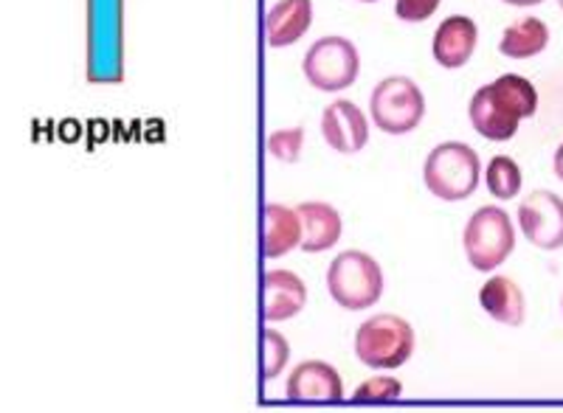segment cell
Returning a JSON list of instances; mask_svg holds the SVG:
<instances>
[{"label": "cell", "instance_id": "cell-25", "mask_svg": "<svg viewBox=\"0 0 563 413\" xmlns=\"http://www.w3.org/2000/svg\"><path fill=\"white\" fill-rule=\"evenodd\" d=\"M361 3H375V0H361Z\"/></svg>", "mask_w": 563, "mask_h": 413}, {"label": "cell", "instance_id": "cell-5", "mask_svg": "<svg viewBox=\"0 0 563 413\" xmlns=\"http://www.w3.org/2000/svg\"><path fill=\"white\" fill-rule=\"evenodd\" d=\"M415 351V330L400 315H372L355 332V357L369 369H400Z\"/></svg>", "mask_w": 563, "mask_h": 413}, {"label": "cell", "instance_id": "cell-2", "mask_svg": "<svg viewBox=\"0 0 563 413\" xmlns=\"http://www.w3.org/2000/svg\"><path fill=\"white\" fill-rule=\"evenodd\" d=\"M482 164L474 147H467L462 141H449L429 153L422 164V183L445 203H460L471 198L479 189Z\"/></svg>", "mask_w": 563, "mask_h": 413}, {"label": "cell", "instance_id": "cell-22", "mask_svg": "<svg viewBox=\"0 0 563 413\" xmlns=\"http://www.w3.org/2000/svg\"><path fill=\"white\" fill-rule=\"evenodd\" d=\"M268 149L279 160H299L301 130H282V133H274L268 141Z\"/></svg>", "mask_w": 563, "mask_h": 413}, {"label": "cell", "instance_id": "cell-17", "mask_svg": "<svg viewBox=\"0 0 563 413\" xmlns=\"http://www.w3.org/2000/svg\"><path fill=\"white\" fill-rule=\"evenodd\" d=\"M547 45H550V29H547L544 20L525 18L505 29L499 52L510 59H530L544 52Z\"/></svg>", "mask_w": 563, "mask_h": 413}, {"label": "cell", "instance_id": "cell-24", "mask_svg": "<svg viewBox=\"0 0 563 413\" xmlns=\"http://www.w3.org/2000/svg\"><path fill=\"white\" fill-rule=\"evenodd\" d=\"M555 175L563 180V144L555 149Z\"/></svg>", "mask_w": 563, "mask_h": 413}, {"label": "cell", "instance_id": "cell-1", "mask_svg": "<svg viewBox=\"0 0 563 413\" xmlns=\"http://www.w3.org/2000/svg\"><path fill=\"white\" fill-rule=\"evenodd\" d=\"M538 110V90L519 74H505L482 85L467 104V115L476 133L487 141H510L519 124Z\"/></svg>", "mask_w": 563, "mask_h": 413}, {"label": "cell", "instance_id": "cell-11", "mask_svg": "<svg viewBox=\"0 0 563 413\" xmlns=\"http://www.w3.org/2000/svg\"><path fill=\"white\" fill-rule=\"evenodd\" d=\"M476 43H479V29L465 14H451L437 26L434 40H431V54H434L437 65L442 68L456 70L474 57Z\"/></svg>", "mask_w": 563, "mask_h": 413}, {"label": "cell", "instance_id": "cell-12", "mask_svg": "<svg viewBox=\"0 0 563 413\" xmlns=\"http://www.w3.org/2000/svg\"><path fill=\"white\" fill-rule=\"evenodd\" d=\"M308 304V287L290 270H268L263 276V319L268 324L296 319Z\"/></svg>", "mask_w": 563, "mask_h": 413}, {"label": "cell", "instance_id": "cell-13", "mask_svg": "<svg viewBox=\"0 0 563 413\" xmlns=\"http://www.w3.org/2000/svg\"><path fill=\"white\" fill-rule=\"evenodd\" d=\"M301 245L305 254H324V250L335 248L344 234V223L341 214L330 203H301Z\"/></svg>", "mask_w": 563, "mask_h": 413}, {"label": "cell", "instance_id": "cell-9", "mask_svg": "<svg viewBox=\"0 0 563 413\" xmlns=\"http://www.w3.org/2000/svg\"><path fill=\"white\" fill-rule=\"evenodd\" d=\"M321 135L335 153L355 155L369 141V121L361 113L358 104L339 99V102L327 104L324 113H321Z\"/></svg>", "mask_w": 563, "mask_h": 413}, {"label": "cell", "instance_id": "cell-16", "mask_svg": "<svg viewBox=\"0 0 563 413\" xmlns=\"http://www.w3.org/2000/svg\"><path fill=\"white\" fill-rule=\"evenodd\" d=\"M479 306L490 315L493 321H499L505 326H521L525 324V293L507 276H490L479 290Z\"/></svg>", "mask_w": 563, "mask_h": 413}, {"label": "cell", "instance_id": "cell-4", "mask_svg": "<svg viewBox=\"0 0 563 413\" xmlns=\"http://www.w3.org/2000/svg\"><path fill=\"white\" fill-rule=\"evenodd\" d=\"M462 248L474 270L493 274L496 267L510 259L516 248V228H512L510 214L499 205H485L474 211L462 234Z\"/></svg>", "mask_w": 563, "mask_h": 413}, {"label": "cell", "instance_id": "cell-20", "mask_svg": "<svg viewBox=\"0 0 563 413\" xmlns=\"http://www.w3.org/2000/svg\"><path fill=\"white\" fill-rule=\"evenodd\" d=\"M400 394H404V386H400V380H395V377H369V380H364L358 388H355L352 400L389 402V400H400Z\"/></svg>", "mask_w": 563, "mask_h": 413}, {"label": "cell", "instance_id": "cell-8", "mask_svg": "<svg viewBox=\"0 0 563 413\" xmlns=\"http://www.w3.org/2000/svg\"><path fill=\"white\" fill-rule=\"evenodd\" d=\"M521 234L541 250L563 248V200L555 191H532L519 205Z\"/></svg>", "mask_w": 563, "mask_h": 413}, {"label": "cell", "instance_id": "cell-14", "mask_svg": "<svg viewBox=\"0 0 563 413\" xmlns=\"http://www.w3.org/2000/svg\"><path fill=\"white\" fill-rule=\"evenodd\" d=\"M313 23V0H279L265 18V40L271 48H288L308 34Z\"/></svg>", "mask_w": 563, "mask_h": 413}, {"label": "cell", "instance_id": "cell-19", "mask_svg": "<svg viewBox=\"0 0 563 413\" xmlns=\"http://www.w3.org/2000/svg\"><path fill=\"white\" fill-rule=\"evenodd\" d=\"M288 357H290L288 341L268 326V330L263 332V380H274V377H279L282 369L288 366Z\"/></svg>", "mask_w": 563, "mask_h": 413}, {"label": "cell", "instance_id": "cell-15", "mask_svg": "<svg viewBox=\"0 0 563 413\" xmlns=\"http://www.w3.org/2000/svg\"><path fill=\"white\" fill-rule=\"evenodd\" d=\"M301 245V216L288 205L268 203L263 209V256L279 259Z\"/></svg>", "mask_w": 563, "mask_h": 413}, {"label": "cell", "instance_id": "cell-26", "mask_svg": "<svg viewBox=\"0 0 563 413\" xmlns=\"http://www.w3.org/2000/svg\"><path fill=\"white\" fill-rule=\"evenodd\" d=\"M558 3H561V9H563V0H558Z\"/></svg>", "mask_w": 563, "mask_h": 413}, {"label": "cell", "instance_id": "cell-6", "mask_svg": "<svg viewBox=\"0 0 563 413\" xmlns=\"http://www.w3.org/2000/svg\"><path fill=\"white\" fill-rule=\"evenodd\" d=\"M305 77L321 93H339V90L350 88L358 79L361 57L358 48L346 37L330 34L310 45V52L305 54Z\"/></svg>", "mask_w": 563, "mask_h": 413}, {"label": "cell", "instance_id": "cell-10", "mask_svg": "<svg viewBox=\"0 0 563 413\" xmlns=\"http://www.w3.org/2000/svg\"><path fill=\"white\" fill-rule=\"evenodd\" d=\"M285 397L294 402H339L344 400V380L330 362L305 360L290 375Z\"/></svg>", "mask_w": 563, "mask_h": 413}, {"label": "cell", "instance_id": "cell-23", "mask_svg": "<svg viewBox=\"0 0 563 413\" xmlns=\"http://www.w3.org/2000/svg\"><path fill=\"white\" fill-rule=\"evenodd\" d=\"M507 7H538V3H544V0H501Z\"/></svg>", "mask_w": 563, "mask_h": 413}, {"label": "cell", "instance_id": "cell-21", "mask_svg": "<svg viewBox=\"0 0 563 413\" xmlns=\"http://www.w3.org/2000/svg\"><path fill=\"white\" fill-rule=\"evenodd\" d=\"M442 0H395V14L404 23H422L440 9Z\"/></svg>", "mask_w": 563, "mask_h": 413}, {"label": "cell", "instance_id": "cell-3", "mask_svg": "<svg viewBox=\"0 0 563 413\" xmlns=\"http://www.w3.org/2000/svg\"><path fill=\"white\" fill-rule=\"evenodd\" d=\"M327 290L344 310H369L384 295V270L364 250H344L327 267Z\"/></svg>", "mask_w": 563, "mask_h": 413}, {"label": "cell", "instance_id": "cell-18", "mask_svg": "<svg viewBox=\"0 0 563 413\" xmlns=\"http://www.w3.org/2000/svg\"><path fill=\"white\" fill-rule=\"evenodd\" d=\"M485 183L496 200H512L521 191V169L510 155H496L485 169Z\"/></svg>", "mask_w": 563, "mask_h": 413}, {"label": "cell", "instance_id": "cell-27", "mask_svg": "<svg viewBox=\"0 0 563 413\" xmlns=\"http://www.w3.org/2000/svg\"><path fill=\"white\" fill-rule=\"evenodd\" d=\"M561 310H563V299H561Z\"/></svg>", "mask_w": 563, "mask_h": 413}, {"label": "cell", "instance_id": "cell-7", "mask_svg": "<svg viewBox=\"0 0 563 413\" xmlns=\"http://www.w3.org/2000/svg\"><path fill=\"white\" fill-rule=\"evenodd\" d=\"M369 113L386 135H406L426 115V99L415 79L389 77L372 90Z\"/></svg>", "mask_w": 563, "mask_h": 413}]
</instances>
